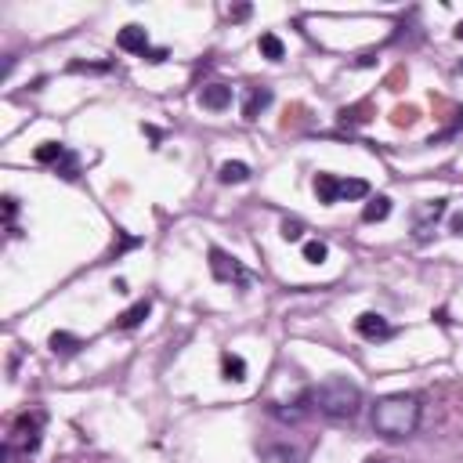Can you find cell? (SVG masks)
<instances>
[{
  "label": "cell",
  "mask_w": 463,
  "mask_h": 463,
  "mask_svg": "<svg viewBox=\"0 0 463 463\" xmlns=\"http://www.w3.org/2000/svg\"><path fill=\"white\" fill-rule=\"evenodd\" d=\"M116 235H119V242H116V246H112V257H119V254H123V250H134V246H138V242H141V239H138V235H127V232H116Z\"/></svg>",
  "instance_id": "44dd1931"
},
{
  "label": "cell",
  "mask_w": 463,
  "mask_h": 463,
  "mask_svg": "<svg viewBox=\"0 0 463 463\" xmlns=\"http://www.w3.org/2000/svg\"><path fill=\"white\" fill-rule=\"evenodd\" d=\"M452 232H463V213H456V218H452Z\"/></svg>",
  "instance_id": "f1b7e54d"
},
{
  "label": "cell",
  "mask_w": 463,
  "mask_h": 463,
  "mask_svg": "<svg viewBox=\"0 0 463 463\" xmlns=\"http://www.w3.org/2000/svg\"><path fill=\"white\" fill-rule=\"evenodd\" d=\"M394 123H398V127H406V123L413 119V112H406V109H394V116H391Z\"/></svg>",
  "instance_id": "83f0119b"
},
{
  "label": "cell",
  "mask_w": 463,
  "mask_h": 463,
  "mask_svg": "<svg viewBox=\"0 0 463 463\" xmlns=\"http://www.w3.org/2000/svg\"><path fill=\"white\" fill-rule=\"evenodd\" d=\"M69 69H73V73H105V69H109V61H105V66H87V61H73Z\"/></svg>",
  "instance_id": "484cf974"
},
{
  "label": "cell",
  "mask_w": 463,
  "mask_h": 463,
  "mask_svg": "<svg viewBox=\"0 0 463 463\" xmlns=\"http://www.w3.org/2000/svg\"><path fill=\"white\" fill-rule=\"evenodd\" d=\"M199 105L210 109V112L228 109V105H232V87H228V83H210V87H203V90H199Z\"/></svg>",
  "instance_id": "52a82bcc"
},
{
  "label": "cell",
  "mask_w": 463,
  "mask_h": 463,
  "mask_svg": "<svg viewBox=\"0 0 463 463\" xmlns=\"http://www.w3.org/2000/svg\"><path fill=\"white\" fill-rule=\"evenodd\" d=\"M268 105H271V90H268V87H254L250 95H246V102H242V119H246V123H254Z\"/></svg>",
  "instance_id": "9c48e42d"
},
{
  "label": "cell",
  "mask_w": 463,
  "mask_h": 463,
  "mask_svg": "<svg viewBox=\"0 0 463 463\" xmlns=\"http://www.w3.org/2000/svg\"><path fill=\"white\" fill-rule=\"evenodd\" d=\"M387 213H391V199L387 196H373V199L365 203V210H362V221L365 225H377V221L387 218Z\"/></svg>",
  "instance_id": "7c38bea8"
},
{
  "label": "cell",
  "mask_w": 463,
  "mask_h": 463,
  "mask_svg": "<svg viewBox=\"0 0 463 463\" xmlns=\"http://www.w3.org/2000/svg\"><path fill=\"white\" fill-rule=\"evenodd\" d=\"M228 18H232V22H246V18H250V4H235V8H228Z\"/></svg>",
  "instance_id": "d4e9b609"
},
{
  "label": "cell",
  "mask_w": 463,
  "mask_h": 463,
  "mask_svg": "<svg viewBox=\"0 0 463 463\" xmlns=\"http://www.w3.org/2000/svg\"><path fill=\"white\" fill-rule=\"evenodd\" d=\"M148 312H152V300L145 297V300H138V304H131L123 315H116L112 319V329H138L145 319H148Z\"/></svg>",
  "instance_id": "ba28073f"
},
{
  "label": "cell",
  "mask_w": 463,
  "mask_h": 463,
  "mask_svg": "<svg viewBox=\"0 0 463 463\" xmlns=\"http://www.w3.org/2000/svg\"><path fill=\"white\" fill-rule=\"evenodd\" d=\"M307 402H312L322 416L351 420L362 409V391L348 377H329V380H322V384H315L312 391H307Z\"/></svg>",
  "instance_id": "7a4b0ae2"
},
{
  "label": "cell",
  "mask_w": 463,
  "mask_h": 463,
  "mask_svg": "<svg viewBox=\"0 0 463 463\" xmlns=\"http://www.w3.org/2000/svg\"><path fill=\"white\" fill-rule=\"evenodd\" d=\"M218 177H221L225 184H242V181H250V167L239 163V160H228V163H221Z\"/></svg>",
  "instance_id": "9a60e30c"
},
{
  "label": "cell",
  "mask_w": 463,
  "mask_h": 463,
  "mask_svg": "<svg viewBox=\"0 0 463 463\" xmlns=\"http://www.w3.org/2000/svg\"><path fill=\"white\" fill-rule=\"evenodd\" d=\"M40 449V416H22L15 427H11V435L4 442V459H11V452H37Z\"/></svg>",
  "instance_id": "3957f363"
},
{
  "label": "cell",
  "mask_w": 463,
  "mask_h": 463,
  "mask_svg": "<svg viewBox=\"0 0 463 463\" xmlns=\"http://www.w3.org/2000/svg\"><path fill=\"white\" fill-rule=\"evenodd\" d=\"M221 377H225V380H232V384L246 380V362H242L239 355L225 351V355H221Z\"/></svg>",
  "instance_id": "4fadbf2b"
},
{
  "label": "cell",
  "mask_w": 463,
  "mask_h": 463,
  "mask_svg": "<svg viewBox=\"0 0 463 463\" xmlns=\"http://www.w3.org/2000/svg\"><path fill=\"white\" fill-rule=\"evenodd\" d=\"M58 174H61V177H66V181H73V177H76V156H69V152H66V160H61V167H58Z\"/></svg>",
  "instance_id": "603a6c76"
},
{
  "label": "cell",
  "mask_w": 463,
  "mask_h": 463,
  "mask_svg": "<svg viewBox=\"0 0 463 463\" xmlns=\"http://www.w3.org/2000/svg\"><path fill=\"white\" fill-rule=\"evenodd\" d=\"M315 196H319V203H336L341 199V177H333V174H315Z\"/></svg>",
  "instance_id": "30bf717a"
},
{
  "label": "cell",
  "mask_w": 463,
  "mask_h": 463,
  "mask_svg": "<svg viewBox=\"0 0 463 463\" xmlns=\"http://www.w3.org/2000/svg\"><path fill=\"white\" fill-rule=\"evenodd\" d=\"M257 51L268 58V61H279L283 54H286V47H283V40L275 37V33H261V40H257Z\"/></svg>",
  "instance_id": "e0dca14e"
},
{
  "label": "cell",
  "mask_w": 463,
  "mask_h": 463,
  "mask_svg": "<svg viewBox=\"0 0 463 463\" xmlns=\"http://www.w3.org/2000/svg\"><path fill=\"white\" fill-rule=\"evenodd\" d=\"M420 427V398L416 394H384L373 406V430L384 438H409Z\"/></svg>",
  "instance_id": "6da1fadb"
},
{
  "label": "cell",
  "mask_w": 463,
  "mask_h": 463,
  "mask_svg": "<svg viewBox=\"0 0 463 463\" xmlns=\"http://www.w3.org/2000/svg\"><path fill=\"white\" fill-rule=\"evenodd\" d=\"M261 459L264 463H297L300 449H293V445H261Z\"/></svg>",
  "instance_id": "8fae6325"
},
{
  "label": "cell",
  "mask_w": 463,
  "mask_h": 463,
  "mask_svg": "<svg viewBox=\"0 0 463 463\" xmlns=\"http://www.w3.org/2000/svg\"><path fill=\"white\" fill-rule=\"evenodd\" d=\"M15 213H18V199H15V196H4V218L15 221Z\"/></svg>",
  "instance_id": "4316f807"
},
{
  "label": "cell",
  "mask_w": 463,
  "mask_h": 463,
  "mask_svg": "<svg viewBox=\"0 0 463 463\" xmlns=\"http://www.w3.org/2000/svg\"><path fill=\"white\" fill-rule=\"evenodd\" d=\"M33 160L37 163H61L66 160V145H58V141H44V145H37V152H33Z\"/></svg>",
  "instance_id": "2e32d148"
},
{
  "label": "cell",
  "mask_w": 463,
  "mask_h": 463,
  "mask_svg": "<svg viewBox=\"0 0 463 463\" xmlns=\"http://www.w3.org/2000/svg\"><path fill=\"white\" fill-rule=\"evenodd\" d=\"M442 213H445V199H435V203H427V210H423L420 221H435V218H442Z\"/></svg>",
  "instance_id": "7402d4cb"
},
{
  "label": "cell",
  "mask_w": 463,
  "mask_h": 463,
  "mask_svg": "<svg viewBox=\"0 0 463 463\" xmlns=\"http://www.w3.org/2000/svg\"><path fill=\"white\" fill-rule=\"evenodd\" d=\"M300 235H304V221H300V218H286V221H283V239H286V242H297Z\"/></svg>",
  "instance_id": "ffe728a7"
},
{
  "label": "cell",
  "mask_w": 463,
  "mask_h": 463,
  "mask_svg": "<svg viewBox=\"0 0 463 463\" xmlns=\"http://www.w3.org/2000/svg\"><path fill=\"white\" fill-rule=\"evenodd\" d=\"M355 329L365 336V341H387V336L394 333L391 322H387L384 315H377V312H362V315L355 319Z\"/></svg>",
  "instance_id": "5b68a950"
},
{
  "label": "cell",
  "mask_w": 463,
  "mask_h": 463,
  "mask_svg": "<svg viewBox=\"0 0 463 463\" xmlns=\"http://www.w3.org/2000/svg\"><path fill=\"white\" fill-rule=\"evenodd\" d=\"M365 196H369V181H362V177L341 181V199H365Z\"/></svg>",
  "instance_id": "ac0fdd59"
},
{
  "label": "cell",
  "mask_w": 463,
  "mask_h": 463,
  "mask_svg": "<svg viewBox=\"0 0 463 463\" xmlns=\"http://www.w3.org/2000/svg\"><path fill=\"white\" fill-rule=\"evenodd\" d=\"M116 47L119 51H131V54H145L148 51V33H145V25H123L119 33H116Z\"/></svg>",
  "instance_id": "8992f818"
},
{
  "label": "cell",
  "mask_w": 463,
  "mask_h": 463,
  "mask_svg": "<svg viewBox=\"0 0 463 463\" xmlns=\"http://www.w3.org/2000/svg\"><path fill=\"white\" fill-rule=\"evenodd\" d=\"M47 344H51V351L61 355V358H69V355H76V351L83 348L73 333H51V341H47Z\"/></svg>",
  "instance_id": "5bb4252c"
},
{
  "label": "cell",
  "mask_w": 463,
  "mask_h": 463,
  "mask_svg": "<svg viewBox=\"0 0 463 463\" xmlns=\"http://www.w3.org/2000/svg\"><path fill=\"white\" fill-rule=\"evenodd\" d=\"M329 257V246L322 239H307L304 242V261H312V264H322Z\"/></svg>",
  "instance_id": "d6986e66"
},
{
  "label": "cell",
  "mask_w": 463,
  "mask_h": 463,
  "mask_svg": "<svg viewBox=\"0 0 463 463\" xmlns=\"http://www.w3.org/2000/svg\"><path fill=\"white\" fill-rule=\"evenodd\" d=\"M210 271H213V279H218V283H239V286L250 283V275L242 271V264L232 254L218 250V246H210Z\"/></svg>",
  "instance_id": "277c9868"
},
{
  "label": "cell",
  "mask_w": 463,
  "mask_h": 463,
  "mask_svg": "<svg viewBox=\"0 0 463 463\" xmlns=\"http://www.w3.org/2000/svg\"><path fill=\"white\" fill-rule=\"evenodd\" d=\"M141 58L148 61V66H160V61H167V51H163V47H148Z\"/></svg>",
  "instance_id": "cb8c5ba5"
},
{
  "label": "cell",
  "mask_w": 463,
  "mask_h": 463,
  "mask_svg": "<svg viewBox=\"0 0 463 463\" xmlns=\"http://www.w3.org/2000/svg\"><path fill=\"white\" fill-rule=\"evenodd\" d=\"M456 40H463V22L456 25Z\"/></svg>",
  "instance_id": "f546056e"
}]
</instances>
